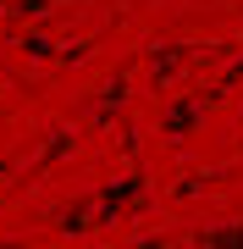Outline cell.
I'll return each instance as SVG.
<instances>
[{
	"mask_svg": "<svg viewBox=\"0 0 243 249\" xmlns=\"http://www.w3.org/2000/svg\"><path fill=\"white\" fill-rule=\"evenodd\" d=\"M194 122H199V106H171L161 127H166V139H182V133H188Z\"/></svg>",
	"mask_w": 243,
	"mask_h": 249,
	"instance_id": "6da1fadb",
	"label": "cell"
}]
</instances>
